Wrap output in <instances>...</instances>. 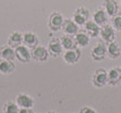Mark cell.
Listing matches in <instances>:
<instances>
[{
	"instance_id": "cell-15",
	"label": "cell",
	"mask_w": 121,
	"mask_h": 113,
	"mask_svg": "<svg viewBox=\"0 0 121 113\" xmlns=\"http://www.w3.org/2000/svg\"><path fill=\"white\" fill-rule=\"evenodd\" d=\"M8 45L13 48L20 46L23 44V33L19 31H14L8 36Z\"/></svg>"
},
{
	"instance_id": "cell-5",
	"label": "cell",
	"mask_w": 121,
	"mask_h": 113,
	"mask_svg": "<svg viewBox=\"0 0 121 113\" xmlns=\"http://www.w3.org/2000/svg\"><path fill=\"white\" fill-rule=\"evenodd\" d=\"M47 49H48V52L50 56H53V58H57L60 55H63V46L62 43H60V40L59 38H52L48 43V46H47Z\"/></svg>"
},
{
	"instance_id": "cell-11",
	"label": "cell",
	"mask_w": 121,
	"mask_h": 113,
	"mask_svg": "<svg viewBox=\"0 0 121 113\" xmlns=\"http://www.w3.org/2000/svg\"><path fill=\"white\" fill-rule=\"evenodd\" d=\"M121 82V67H112L107 71V84L112 86L118 85Z\"/></svg>"
},
{
	"instance_id": "cell-25",
	"label": "cell",
	"mask_w": 121,
	"mask_h": 113,
	"mask_svg": "<svg viewBox=\"0 0 121 113\" xmlns=\"http://www.w3.org/2000/svg\"><path fill=\"white\" fill-rule=\"evenodd\" d=\"M80 113H97V111L90 107L84 106V107H82L81 109H80Z\"/></svg>"
},
{
	"instance_id": "cell-27",
	"label": "cell",
	"mask_w": 121,
	"mask_h": 113,
	"mask_svg": "<svg viewBox=\"0 0 121 113\" xmlns=\"http://www.w3.org/2000/svg\"><path fill=\"white\" fill-rule=\"evenodd\" d=\"M47 113H56V112H54V111H48Z\"/></svg>"
},
{
	"instance_id": "cell-1",
	"label": "cell",
	"mask_w": 121,
	"mask_h": 113,
	"mask_svg": "<svg viewBox=\"0 0 121 113\" xmlns=\"http://www.w3.org/2000/svg\"><path fill=\"white\" fill-rule=\"evenodd\" d=\"M64 16L60 12H52L48 18V28L51 31H60L62 29V26L64 24Z\"/></svg>"
},
{
	"instance_id": "cell-3",
	"label": "cell",
	"mask_w": 121,
	"mask_h": 113,
	"mask_svg": "<svg viewBox=\"0 0 121 113\" xmlns=\"http://www.w3.org/2000/svg\"><path fill=\"white\" fill-rule=\"evenodd\" d=\"M90 56L96 62L103 61L106 58V45L104 44V42H98L92 47L91 51H90Z\"/></svg>"
},
{
	"instance_id": "cell-2",
	"label": "cell",
	"mask_w": 121,
	"mask_h": 113,
	"mask_svg": "<svg viewBox=\"0 0 121 113\" xmlns=\"http://www.w3.org/2000/svg\"><path fill=\"white\" fill-rule=\"evenodd\" d=\"M91 82L96 88H103L107 84V71L105 68H98L91 76Z\"/></svg>"
},
{
	"instance_id": "cell-21",
	"label": "cell",
	"mask_w": 121,
	"mask_h": 113,
	"mask_svg": "<svg viewBox=\"0 0 121 113\" xmlns=\"http://www.w3.org/2000/svg\"><path fill=\"white\" fill-rule=\"evenodd\" d=\"M15 68H16V66L13 63V61H0V74H2V75H11V74L14 73Z\"/></svg>"
},
{
	"instance_id": "cell-23",
	"label": "cell",
	"mask_w": 121,
	"mask_h": 113,
	"mask_svg": "<svg viewBox=\"0 0 121 113\" xmlns=\"http://www.w3.org/2000/svg\"><path fill=\"white\" fill-rule=\"evenodd\" d=\"M19 107L15 101H6L3 104L2 113H18Z\"/></svg>"
},
{
	"instance_id": "cell-14",
	"label": "cell",
	"mask_w": 121,
	"mask_h": 113,
	"mask_svg": "<svg viewBox=\"0 0 121 113\" xmlns=\"http://www.w3.org/2000/svg\"><path fill=\"white\" fill-rule=\"evenodd\" d=\"M92 20L96 24H98L100 27H102L103 25L107 24L108 15H107V13L105 12V10L103 8H98L92 13Z\"/></svg>"
},
{
	"instance_id": "cell-13",
	"label": "cell",
	"mask_w": 121,
	"mask_h": 113,
	"mask_svg": "<svg viewBox=\"0 0 121 113\" xmlns=\"http://www.w3.org/2000/svg\"><path fill=\"white\" fill-rule=\"evenodd\" d=\"M100 28H101L100 26L95 23L94 20H89L88 19L85 23V25H84V29H85L84 31L89 35V38H95L100 35Z\"/></svg>"
},
{
	"instance_id": "cell-24",
	"label": "cell",
	"mask_w": 121,
	"mask_h": 113,
	"mask_svg": "<svg viewBox=\"0 0 121 113\" xmlns=\"http://www.w3.org/2000/svg\"><path fill=\"white\" fill-rule=\"evenodd\" d=\"M112 26L116 31L121 32V13H117L112 17Z\"/></svg>"
},
{
	"instance_id": "cell-26",
	"label": "cell",
	"mask_w": 121,
	"mask_h": 113,
	"mask_svg": "<svg viewBox=\"0 0 121 113\" xmlns=\"http://www.w3.org/2000/svg\"><path fill=\"white\" fill-rule=\"evenodd\" d=\"M18 113H34L32 108H19Z\"/></svg>"
},
{
	"instance_id": "cell-28",
	"label": "cell",
	"mask_w": 121,
	"mask_h": 113,
	"mask_svg": "<svg viewBox=\"0 0 121 113\" xmlns=\"http://www.w3.org/2000/svg\"><path fill=\"white\" fill-rule=\"evenodd\" d=\"M120 4H121V0H120Z\"/></svg>"
},
{
	"instance_id": "cell-10",
	"label": "cell",
	"mask_w": 121,
	"mask_h": 113,
	"mask_svg": "<svg viewBox=\"0 0 121 113\" xmlns=\"http://www.w3.org/2000/svg\"><path fill=\"white\" fill-rule=\"evenodd\" d=\"M15 103L18 105L19 108H33L34 99L31 95L27 93H19L16 96Z\"/></svg>"
},
{
	"instance_id": "cell-20",
	"label": "cell",
	"mask_w": 121,
	"mask_h": 113,
	"mask_svg": "<svg viewBox=\"0 0 121 113\" xmlns=\"http://www.w3.org/2000/svg\"><path fill=\"white\" fill-rule=\"evenodd\" d=\"M0 58L1 60H8V61H14L15 58V48L5 45V46L0 47Z\"/></svg>"
},
{
	"instance_id": "cell-19",
	"label": "cell",
	"mask_w": 121,
	"mask_h": 113,
	"mask_svg": "<svg viewBox=\"0 0 121 113\" xmlns=\"http://www.w3.org/2000/svg\"><path fill=\"white\" fill-rule=\"evenodd\" d=\"M77 47H87L90 43V38L85 31H79L74 35Z\"/></svg>"
},
{
	"instance_id": "cell-6",
	"label": "cell",
	"mask_w": 121,
	"mask_h": 113,
	"mask_svg": "<svg viewBox=\"0 0 121 113\" xmlns=\"http://www.w3.org/2000/svg\"><path fill=\"white\" fill-rule=\"evenodd\" d=\"M80 58H81V50H80L79 47H74V48L65 50L63 52V60L65 63L69 65H73L78 63Z\"/></svg>"
},
{
	"instance_id": "cell-18",
	"label": "cell",
	"mask_w": 121,
	"mask_h": 113,
	"mask_svg": "<svg viewBox=\"0 0 121 113\" xmlns=\"http://www.w3.org/2000/svg\"><path fill=\"white\" fill-rule=\"evenodd\" d=\"M23 45L29 47L30 49L34 48L38 45V36L32 31H26L23 33Z\"/></svg>"
},
{
	"instance_id": "cell-7",
	"label": "cell",
	"mask_w": 121,
	"mask_h": 113,
	"mask_svg": "<svg viewBox=\"0 0 121 113\" xmlns=\"http://www.w3.org/2000/svg\"><path fill=\"white\" fill-rule=\"evenodd\" d=\"M15 58L20 63H29L32 59L31 56V49L27 47L26 45H20V46L15 48Z\"/></svg>"
},
{
	"instance_id": "cell-17",
	"label": "cell",
	"mask_w": 121,
	"mask_h": 113,
	"mask_svg": "<svg viewBox=\"0 0 121 113\" xmlns=\"http://www.w3.org/2000/svg\"><path fill=\"white\" fill-rule=\"evenodd\" d=\"M106 55L112 60H116L121 56V49L117 42H111L106 45Z\"/></svg>"
},
{
	"instance_id": "cell-4",
	"label": "cell",
	"mask_w": 121,
	"mask_h": 113,
	"mask_svg": "<svg viewBox=\"0 0 121 113\" xmlns=\"http://www.w3.org/2000/svg\"><path fill=\"white\" fill-rule=\"evenodd\" d=\"M90 16V13L88 11V9H86L85 6H80L78 8L77 10L74 11L72 15V19L78 26H84L85 23L89 19Z\"/></svg>"
},
{
	"instance_id": "cell-9",
	"label": "cell",
	"mask_w": 121,
	"mask_h": 113,
	"mask_svg": "<svg viewBox=\"0 0 121 113\" xmlns=\"http://www.w3.org/2000/svg\"><path fill=\"white\" fill-rule=\"evenodd\" d=\"M31 56L33 60L38 61V62H45L50 56L47 47L40 46V45H37V46H35L34 48L31 49Z\"/></svg>"
},
{
	"instance_id": "cell-22",
	"label": "cell",
	"mask_w": 121,
	"mask_h": 113,
	"mask_svg": "<svg viewBox=\"0 0 121 113\" xmlns=\"http://www.w3.org/2000/svg\"><path fill=\"white\" fill-rule=\"evenodd\" d=\"M60 40V43H62V46H63L64 50H69V49H72V48H74V47H77V44H75V41H74V36L64 34Z\"/></svg>"
},
{
	"instance_id": "cell-8",
	"label": "cell",
	"mask_w": 121,
	"mask_h": 113,
	"mask_svg": "<svg viewBox=\"0 0 121 113\" xmlns=\"http://www.w3.org/2000/svg\"><path fill=\"white\" fill-rule=\"evenodd\" d=\"M100 36L102 38V41L106 44L111 42L115 41V36H116V30L113 28L112 25L105 24L102 27L100 28Z\"/></svg>"
},
{
	"instance_id": "cell-16",
	"label": "cell",
	"mask_w": 121,
	"mask_h": 113,
	"mask_svg": "<svg viewBox=\"0 0 121 113\" xmlns=\"http://www.w3.org/2000/svg\"><path fill=\"white\" fill-rule=\"evenodd\" d=\"M102 8L107 13L108 17H113L117 13H119V5H118L116 0H103Z\"/></svg>"
},
{
	"instance_id": "cell-12",
	"label": "cell",
	"mask_w": 121,
	"mask_h": 113,
	"mask_svg": "<svg viewBox=\"0 0 121 113\" xmlns=\"http://www.w3.org/2000/svg\"><path fill=\"white\" fill-rule=\"evenodd\" d=\"M62 30L67 35L74 36L80 31V27L73 21L72 18H66L64 20V24L62 26Z\"/></svg>"
}]
</instances>
